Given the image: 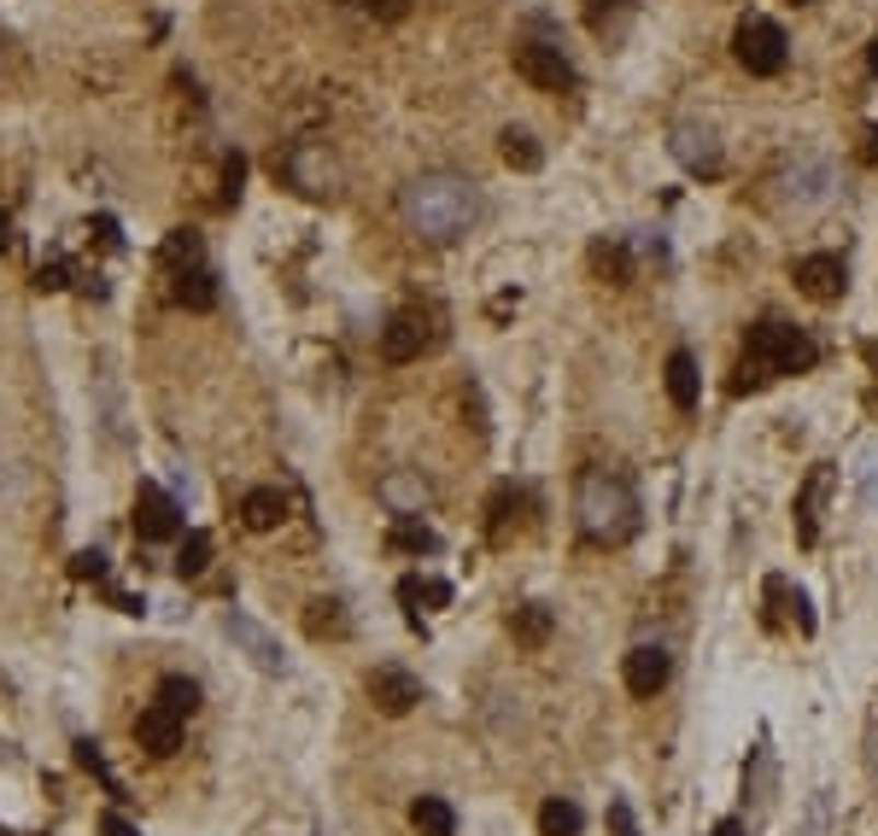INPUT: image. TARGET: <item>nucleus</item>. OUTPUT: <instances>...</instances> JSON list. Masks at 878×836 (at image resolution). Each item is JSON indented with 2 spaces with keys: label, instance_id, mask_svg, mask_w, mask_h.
I'll return each mask as SVG.
<instances>
[{
  "label": "nucleus",
  "instance_id": "aec40b11",
  "mask_svg": "<svg viewBox=\"0 0 878 836\" xmlns=\"http://www.w3.org/2000/svg\"><path fill=\"white\" fill-rule=\"evenodd\" d=\"M668 398L680 404V409H697V398H703L697 357H691V351H673V357H668Z\"/></svg>",
  "mask_w": 878,
  "mask_h": 836
},
{
  "label": "nucleus",
  "instance_id": "1a4fd4ad",
  "mask_svg": "<svg viewBox=\"0 0 878 836\" xmlns=\"http://www.w3.org/2000/svg\"><path fill=\"white\" fill-rule=\"evenodd\" d=\"M428 346H434V328H428V316H421V311H398L381 328V357H386V363H416Z\"/></svg>",
  "mask_w": 878,
  "mask_h": 836
},
{
  "label": "nucleus",
  "instance_id": "3c124183",
  "mask_svg": "<svg viewBox=\"0 0 878 836\" xmlns=\"http://www.w3.org/2000/svg\"><path fill=\"white\" fill-rule=\"evenodd\" d=\"M0 65H7V36H0Z\"/></svg>",
  "mask_w": 878,
  "mask_h": 836
},
{
  "label": "nucleus",
  "instance_id": "c756f323",
  "mask_svg": "<svg viewBox=\"0 0 878 836\" xmlns=\"http://www.w3.org/2000/svg\"><path fill=\"white\" fill-rule=\"evenodd\" d=\"M153 703L171 708L176 720H188V713L199 708V685H194V678H176V673H171V678H159V696H153Z\"/></svg>",
  "mask_w": 878,
  "mask_h": 836
},
{
  "label": "nucleus",
  "instance_id": "412c9836",
  "mask_svg": "<svg viewBox=\"0 0 878 836\" xmlns=\"http://www.w3.org/2000/svg\"><path fill=\"white\" fill-rule=\"evenodd\" d=\"M592 269H598L603 281L627 287V281H633V246L621 241V234H610V241H598V246H592Z\"/></svg>",
  "mask_w": 878,
  "mask_h": 836
},
{
  "label": "nucleus",
  "instance_id": "ddd939ff",
  "mask_svg": "<svg viewBox=\"0 0 878 836\" xmlns=\"http://www.w3.org/2000/svg\"><path fill=\"white\" fill-rule=\"evenodd\" d=\"M369 696H376V708L381 713H411L416 703H421V678L416 673H404V667H376L369 673Z\"/></svg>",
  "mask_w": 878,
  "mask_h": 836
},
{
  "label": "nucleus",
  "instance_id": "b1692460",
  "mask_svg": "<svg viewBox=\"0 0 878 836\" xmlns=\"http://www.w3.org/2000/svg\"><path fill=\"white\" fill-rule=\"evenodd\" d=\"M159 264L171 269V276H182V269H194V264H206V241H199L194 229H176L171 241L159 246Z\"/></svg>",
  "mask_w": 878,
  "mask_h": 836
},
{
  "label": "nucleus",
  "instance_id": "4c0bfd02",
  "mask_svg": "<svg viewBox=\"0 0 878 836\" xmlns=\"http://www.w3.org/2000/svg\"><path fill=\"white\" fill-rule=\"evenodd\" d=\"M610 836H638V818L627 801H610Z\"/></svg>",
  "mask_w": 878,
  "mask_h": 836
},
{
  "label": "nucleus",
  "instance_id": "cd10ccee",
  "mask_svg": "<svg viewBox=\"0 0 878 836\" xmlns=\"http://www.w3.org/2000/svg\"><path fill=\"white\" fill-rule=\"evenodd\" d=\"M580 825H586V813L574 808L568 796H551L545 808H539V836H580Z\"/></svg>",
  "mask_w": 878,
  "mask_h": 836
},
{
  "label": "nucleus",
  "instance_id": "6ab92c4d",
  "mask_svg": "<svg viewBox=\"0 0 878 836\" xmlns=\"http://www.w3.org/2000/svg\"><path fill=\"white\" fill-rule=\"evenodd\" d=\"M411 825H416V836H458V813H451L446 796H416Z\"/></svg>",
  "mask_w": 878,
  "mask_h": 836
},
{
  "label": "nucleus",
  "instance_id": "473e14b6",
  "mask_svg": "<svg viewBox=\"0 0 878 836\" xmlns=\"http://www.w3.org/2000/svg\"><path fill=\"white\" fill-rule=\"evenodd\" d=\"M351 12H363V19H381V24H393V19H404L411 12V0H346Z\"/></svg>",
  "mask_w": 878,
  "mask_h": 836
},
{
  "label": "nucleus",
  "instance_id": "2f4dec72",
  "mask_svg": "<svg viewBox=\"0 0 878 836\" xmlns=\"http://www.w3.org/2000/svg\"><path fill=\"white\" fill-rule=\"evenodd\" d=\"M767 596H773V603H785L790 614H797V632H815V608H808V596H802V591H790V579H779V573H773V579H767Z\"/></svg>",
  "mask_w": 878,
  "mask_h": 836
},
{
  "label": "nucleus",
  "instance_id": "e433bc0d",
  "mask_svg": "<svg viewBox=\"0 0 878 836\" xmlns=\"http://www.w3.org/2000/svg\"><path fill=\"white\" fill-rule=\"evenodd\" d=\"M615 12H633V0H586V24H592V30H603Z\"/></svg>",
  "mask_w": 878,
  "mask_h": 836
},
{
  "label": "nucleus",
  "instance_id": "f3484780",
  "mask_svg": "<svg viewBox=\"0 0 878 836\" xmlns=\"http://www.w3.org/2000/svg\"><path fill=\"white\" fill-rule=\"evenodd\" d=\"M241 521L252 526V533H276V526L287 521V498L276 486H252L241 498Z\"/></svg>",
  "mask_w": 878,
  "mask_h": 836
},
{
  "label": "nucleus",
  "instance_id": "f257e3e1",
  "mask_svg": "<svg viewBox=\"0 0 878 836\" xmlns=\"http://www.w3.org/2000/svg\"><path fill=\"white\" fill-rule=\"evenodd\" d=\"M404 217H411V229L421 234V241L451 246V241H463V234L475 229L481 194H475L469 176H458V170H428V176H416L411 187H404Z\"/></svg>",
  "mask_w": 878,
  "mask_h": 836
},
{
  "label": "nucleus",
  "instance_id": "79ce46f5",
  "mask_svg": "<svg viewBox=\"0 0 878 836\" xmlns=\"http://www.w3.org/2000/svg\"><path fill=\"white\" fill-rule=\"evenodd\" d=\"M398 603L416 614V603H421V573H404V579H398Z\"/></svg>",
  "mask_w": 878,
  "mask_h": 836
},
{
  "label": "nucleus",
  "instance_id": "c03bdc74",
  "mask_svg": "<svg viewBox=\"0 0 878 836\" xmlns=\"http://www.w3.org/2000/svg\"><path fill=\"white\" fill-rule=\"evenodd\" d=\"M100 836H141V831H135V825H129V818H124V813H117V808H112L106 818H100Z\"/></svg>",
  "mask_w": 878,
  "mask_h": 836
},
{
  "label": "nucleus",
  "instance_id": "9d476101",
  "mask_svg": "<svg viewBox=\"0 0 878 836\" xmlns=\"http://www.w3.org/2000/svg\"><path fill=\"white\" fill-rule=\"evenodd\" d=\"M797 287L815 304H832V299H843V287H850V269H843V258H832V252H808V258H797Z\"/></svg>",
  "mask_w": 878,
  "mask_h": 836
},
{
  "label": "nucleus",
  "instance_id": "f704fd0d",
  "mask_svg": "<svg viewBox=\"0 0 878 836\" xmlns=\"http://www.w3.org/2000/svg\"><path fill=\"white\" fill-rule=\"evenodd\" d=\"M510 509H521V491L504 486L498 498H493V538H504V526H510Z\"/></svg>",
  "mask_w": 878,
  "mask_h": 836
},
{
  "label": "nucleus",
  "instance_id": "4468645a",
  "mask_svg": "<svg viewBox=\"0 0 878 836\" xmlns=\"http://www.w3.org/2000/svg\"><path fill=\"white\" fill-rule=\"evenodd\" d=\"M825 491H832V463H815L808 480L797 491V544H820V509H825Z\"/></svg>",
  "mask_w": 878,
  "mask_h": 836
},
{
  "label": "nucleus",
  "instance_id": "20e7f679",
  "mask_svg": "<svg viewBox=\"0 0 878 836\" xmlns=\"http://www.w3.org/2000/svg\"><path fill=\"white\" fill-rule=\"evenodd\" d=\"M276 176H287V187H299L305 199H334L340 194V164L323 141H293L276 159Z\"/></svg>",
  "mask_w": 878,
  "mask_h": 836
},
{
  "label": "nucleus",
  "instance_id": "9b49d317",
  "mask_svg": "<svg viewBox=\"0 0 878 836\" xmlns=\"http://www.w3.org/2000/svg\"><path fill=\"white\" fill-rule=\"evenodd\" d=\"M785 187H790V199H797L802 211H815V205H825V199H832L837 170H832V159H820V152H802V159L790 164Z\"/></svg>",
  "mask_w": 878,
  "mask_h": 836
},
{
  "label": "nucleus",
  "instance_id": "603ef678",
  "mask_svg": "<svg viewBox=\"0 0 878 836\" xmlns=\"http://www.w3.org/2000/svg\"><path fill=\"white\" fill-rule=\"evenodd\" d=\"M0 836H12V831H0Z\"/></svg>",
  "mask_w": 878,
  "mask_h": 836
},
{
  "label": "nucleus",
  "instance_id": "6e6552de",
  "mask_svg": "<svg viewBox=\"0 0 878 836\" xmlns=\"http://www.w3.org/2000/svg\"><path fill=\"white\" fill-rule=\"evenodd\" d=\"M673 159H680L691 176H708L715 182L720 170H726V152H720V141H715V129L708 124H673Z\"/></svg>",
  "mask_w": 878,
  "mask_h": 836
},
{
  "label": "nucleus",
  "instance_id": "f03ea898",
  "mask_svg": "<svg viewBox=\"0 0 878 836\" xmlns=\"http://www.w3.org/2000/svg\"><path fill=\"white\" fill-rule=\"evenodd\" d=\"M820 363V346L808 339L802 328H790V322L767 316L750 328V346H744V363H738V381L732 392H750V386H767L779 381V374H808Z\"/></svg>",
  "mask_w": 878,
  "mask_h": 836
},
{
  "label": "nucleus",
  "instance_id": "f8f14e48",
  "mask_svg": "<svg viewBox=\"0 0 878 836\" xmlns=\"http://www.w3.org/2000/svg\"><path fill=\"white\" fill-rule=\"evenodd\" d=\"M223 626H229V638H234V643H241V650L252 655V667H258V673H287V655H281V643L269 638L264 626L252 620V614H241V608H234Z\"/></svg>",
  "mask_w": 878,
  "mask_h": 836
},
{
  "label": "nucleus",
  "instance_id": "58836bf2",
  "mask_svg": "<svg viewBox=\"0 0 878 836\" xmlns=\"http://www.w3.org/2000/svg\"><path fill=\"white\" fill-rule=\"evenodd\" d=\"M89 234H94V241L106 246V252H117V246H124V234H117V217H94V223H89Z\"/></svg>",
  "mask_w": 878,
  "mask_h": 836
},
{
  "label": "nucleus",
  "instance_id": "a19ab883",
  "mask_svg": "<svg viewBox=\"0 0 878 836\" xmlns=\"http://www.w3.org/2000/svg\"><path fill=\"white\" fill-rule=\"evenodd\" d=\"M867 778H873V790H878V708H873V720H867Z\"/></svg>",
  "mask_w": 878,
  "mask_h": 836
},
{
  "label": "nucleus",
  "instance_id": "37998d69",
  "mask_svg": "<svg viewBox=\"0 0 878 836\" xmlns=\"http://www.w3.org/2000/svg\"><path fill=\"white\" fill-rule=\"evenodd\" d=\"M421 603L446 608V603H451V585H446V579H421Z\"/></svg>",
  "mask_w": 878,
  "mask_h": 836
},
{
  "label": "nucleus",
  "instance_id": "bb28decb",
  "mask_svg": "<svg viewBox=\"0 0 878 836\" xmlns=\"http://www.w3.org/2000/svg\"><path fill=\"white\" fill-rule=\"evenodd\" d=\"M305 632L311 638H346L351 620H346V603H334V596H316L305 608Z\"/></svg>",
  "mask_w": 878,
  "mask_h": 836
},
{
  "label": "nucleus",
  "instance_id": "8fccbe9b",
  "mask_svg": "<svg viewBox=\"0 0 878 836\" xmlns=\"http://www.w3.org/2000/svg\"><path fill=\"white\" fill-rule=\"evenodd\" d=\"M867 71H873V77H878V42H873V47H867Z\"/></svg>",
  "mask_w": 878,
  "mask_h": 836
},
{
  "label": "nucleus",
  "instance_id": "49530a36",
  "mask_svg": "<svg viewBox=\"0 0 878 836\" xmlns=\"http://www.w3.org/2000/svg\"><path fill=\"white\" fill-rule=\"evenodd\" d=\"M708 836H744V818H720V825L708 831Z\"/></svg>",
  "mask_w": 878,
  "mask_h": 836
},
{
  "label": "nucleus",
  "instance_id": "5701e85b",
  "mask_svg": "<svg viewBox=\"0 0 878 836\" xmlns=\"http://www.w3.org/2000/svg\"><path fill=\"white\" fill-rule=\"evenodd\" d=\"M386 550L434 556V550H439V533H434V526H421L416 515H393V533H386Z\"/></svg>",
  "mask_w": 878,
  "mask_h": 836
},
{
  "label": "nucleus",
  "instance_id": "dca6fc26",
  "mask_svg": "<svg viewBox=\"0 0 878 836\" xmlns=\"http://www.w3.org/2000/svg\"><path fill=\"white\" fill-rule=\"evenodd\" d=\"M135 743H141L153 760L176 755V748H182V720H176L171 708H159V703H153V708L141 713V720H135Z\"/></svg>",
  "mask_w": 878,
  "mask_h": 836
},
{
  "label": "nucleus",
  "instance_id": "09e8293b",
  "mask_svg": "<svg viewBox=\"0 0 878 836\" xmlns=\"http://www.w3.org/2000/svg\"><path fill=\"white\" fill-rule=\"evenodd\" d=\"M7 246H12V217L0 211V252H7Z\"/></svg>",
  "mask_w": 878,
  "mask_h": 836
},
{
  "label": "nucleus",
  "instance_id": "c9c22d12",
  "mask_svg": "<svg viewBox=\"0 0 878 836\" xmlns=\"http://www.w3.org/2000/svg\"><path fill=\"white\" fill-rule=\"evenodd\" d=\"M71 573H77V579H106L112 561L100 556V550H77V556H71Z\"/></svg>",
  "mask_w": 878,
  "mask_h": 836
},
{
  "label": "nucleus",
  "instance_id": "0eeeda50",
  "mask_svg": "<svg viewBox=\"0 0 878 836\" xmlns=\"http://www.w3.org/2000/svg\"><path fill=\"white\" fill-rule=\"evenodd\" d=\"M135 533H141V544L182 538V503L153 480H141V491H135Z\"/></svg>",
  "mask_w": 878,
  "mask_h": 836
},
{
  "label": "nucleus",
  "instance_id": "2eb2a0df",
  "mask_svg": "<svg viewBox=\"0 0 878 836\" xmlns=\"http://www.w3.org/2000/svg\"><path fill=\"white\" fill-rule=\"evenodd\" d=\"M668 673H673V655L662 650V643H638V650L627 655V690L633 696H656L668 685Z\"/></svg>",
  "mask_w": 878,
  "mask_h": 836
},
{
  "label": "nucleus",
  "instance_id": "7ed1b4c3",
  "mask_svg": "<svg viewBox=\"0 0 878 836\" xmlns=\"http://www.w3.org/2000/svg\"><path fill=\"white\" fill-rule=\"evenodd\" d=\"M574 515H580V533L592 544H627L638 533V491L610 468H592L580 480V498H574Z\"/></svg>",
  "mask_w": 878,
  "mask_h": 836
},
{
  "label": "nucleus",
  "instance_id": "7c9ffc66",
  "mask_svg": "<svg viewBox=\"0 0 878 836\" xmlns=\"http://www.w3.org/2000/svg\"><path fill=\"white\" fill-rule=\"evenodd\" d=\"M206 568H211V533H188V538H182V550H176V573L199 579Z\"/></svg>",
  "mask_w": 878,
  "mask_h": 836
},
{
  "label": "nucleus",
  "instance_id": "de8ad7c7",
  "mask_svg": "<svg viewBox=\"0 0 878 836\" xmlns=\"http://www.w3.org/2000/svg\"><path fill=\"white\" fill-rule=\"evenodd\" d=\"M860 159H867V164H878V124L867 129V147H860Z\"/></svg>",
  "mask_w": 878,
  "mask_h": 836
},
{
  "label": "nucleus",
  "instance_id": "39448f33",
  "mask_svg": "<svg viewBox=\"0 0 878 836\" xmlns=\"http://www.w3.org/2000/svg\"><path fill=\"white\" fill-rule=\"evenodd\" d=\"M732 47H738V65H744L750 77H779V71H785V59H790V42H785V30L773 24V19H762V12L738 24Z\"/></svg>",
  "mask_w": 878,
  "mask_h": 836
},
{
  "label": "nucleus",
  "instance_id": "4be33fe9",
  "mask_svg": "<svg viewBox=\"0 0 878 836\" xmlns=\"http://www.w3.org/2000/svg\"><path fill=\"white\" fill-rule=\"evenodd\" d=\"M498 152H504V164H510V170H539V164H545L539 135H533V129H516V124L498 135Z\"/></svg>",
  "mask_w": 878,
  "mask_h": 836
},
{
  "label": "nucleus",
  "instance_id": "ea45409f",
  "mask_svg": "<svg viewBox=\"0 0 878 836\" xmlns=\"http://www.w3.org/2000/svg\"><path fill=\"white\" fill-rule=\"evenodd\" d=\"M36 287H42V293H59V287H71V269H65V264H42Z\"/></svg>",
  "mask_w": 878,
  "mask_h": 836
},
{
  "label": "nucleus",
  "instance_id": "a211bd4d",
  "mask_svg": "<svg viewBox=\"0 0 878 836\" xmlns=\"http://www.w3.org/2000/svg\"><path fill=\"white\" fill-rule=\"evenodd\" d=\"M376 491L393 515H421V509H428V480H421V474H386Z\"/></svg>",
  "mask_w": 878,
  "mask_h": 836
},
{
  "label": "nucleus",
  "instance_id": "a18cd8bd",
  "mask_svg": "<svg viewBox=\"0 0 878 836\" xmlns=\"http://www.w3.org/2000/svg\"><path fill=\"white\" fill-rule=\"evenodd\" d=\"M106 596H112V603H117V608H124V614H141V608H147V603H141V596H129V591H106Z\"/></svg>",
  "mask_w": 878,
  "mask_h": 836
},
{
  "label": "nucleus",
  "instance_id": "c85d7f7f",
  "mask_svg": "<svg viewBox=\"0 0 878 836\" xmlns=\"http://www.w3.org/2000/svg\"><path fill=\"white\" fill-rule=\"evenodd\" d=\"M71 748H77V766H82V773H94L100 783H106V796H117V801H124V778L112 773V760L100 755V743H94V738H77Z\"/></svg>",
  "mask_w": 878,
  "mask_h": 836
},
{
  "label": "nucleus",
  "instance_id": "423d86ee",
  "mask_svg": "<svg viewBox=\"0 0 878 836\" xmlns=\"http://www.w3.org/2000/svg\"><path fill=\"white\" fill-rule=\"evenodd\" d=\"M516 77H528L533 89H545V94H563V89L580 82L574 77V59L551 42H516Z\"/></svg>",
  "mask_w": 878,
  "mask_h": 836
},
{
  "label": "nucleus",
  "instance_id": "72a5a7b5",
  "mask_svg": "<svg viewBox=\"0 0 878 836\" xmlns=\"http://www.w3.org/2000/svg\"><path fill=\"white\" fill-rule=\"evenodd\" d=\"M241 187H246V159H241V152H229V159H223V205L241 199Z\"/></svg>",
  "mask_w": 878,
  "mask_h": 836
},
{
  "label": "nucleus",
  "instance_id": "393cba45",
  "mask_svg": "<svg viewBox=\"0 0 878 836\" xmlns=\"http://www.w3.org/2000/svg\"><path fill=\"white\" fill-rule=\"evenodd\" d=\"M176 304H188V311H211V304H217V276L206 264H194V269H182V276H176Z\"/></svg>",
  "mask_w": 878,
  "mask_h": 836
},
{
  "label": "nucleus",
  "instance_id": "a878e982",
  "mask_svg": "<svg viewBox=\"0 0 878 836\" xmlns=\"http://www.w3.org/2000/svg\"><path fill=\"white\" fill-rule=\"evenodd\" d=\"M551 626H556V620H551V608H545V603H521V608L510 614V638H516V643H528V650H539V643L551 638Z\"/></svg>",
  "mask_w": 878,
  "mask_h": 836
}]
</instances>
